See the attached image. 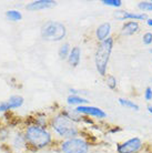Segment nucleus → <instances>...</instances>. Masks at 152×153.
<instances>
[{
  "mask_svg": "<svg viewBox=\"0 0 152 153\" xmlns=\"http://www.w3.org/2000/svg\"><path fill=\"white\" fill-rule=\"evenodd\" d=\"M81 48L79 46H75L71 48V51L69 53V57L67 59L69 65L71 68H77L78 65H80V61H81Z\"/></svg>",
  "mask_w": 152,
  "mask_h": 153,
  "instance_id": "nucleus-13",
  "label": "nucleus"
},
{
  "mask_svg": "<svg viewBox=\"0 0 152 153\" xmlns=\"http://www.w3.org/2000/svg\"><path fill=\"white\" fill-rule=\"evenodd\" d=\"M145 23H147V26H148V27L152 28V18H150V17H149L148 19H147V21H145Z\"/></svg>",
  "mask_w": 152,
  "mask_h": 153,
  "instance_id": "nucleus-26",
  "label": "nucleus"
},
{
  "mask_svg": "<svg viewBox=\"0 0 152 153\" xmlns=\"http://www.w3.org/2000/svg\"><path fill=\"white\" fill-rule=\"evenodd\" d=\"M118 102H119V104H120L121 107L126 108V109H128V110H131V111L138 112L139 110H140L139 104L136 103L134 101H132V100H130V99H126V98H119Z\"/></svg>",
  "mask_w": 152,
  "mask_h": 153,
  "instance_id": "nucleus-16",
  "label": "nucleus"
},
{
  "mask_svg": "<svg viewBox=\"0 0 152 153\" xmlns=\"http://www.w3.org/2000/svg\"><path fill=\"white\" fill-rule=\"evenodd\" d=\"M10 141V150L13 153H26L29 150L28 142L26 140L23 131H17L9 139Z\"/></svg>",
  "mask_w": 152,
  "mask_h": 153,
  "instance_id": "nucleus-7",
  "label": "nucleus"
},
{
  "mask_svg": "<svg viewBox=\"0 0 152 153\" xmlns=\"http://www.w3.org/2000/svg\"><path fill=\"white\" fill-rule=\"evenodd\" d=\"M149 52H150V53L152 54V48H150V49H149Z\"/></svg>",
  "mask_w": 152,
  "mask_h": 153,
  "instance_id": "nucleus-29",
  "label": "nucleus"
},
{
  "mask_svg": "<svg viewBox=\"0 0 152 153\" xmlns=\"http://www.w3.org/2000/svg\"><path fill=\"white\" fill-rule=\"evenodd\" d=\"M143 98H145V101L151 102L152 101V87H147V88L145 89V92H143Z\"/></svg>",
  "mask_w": 152,
  "mask_h": 153,
  "instance_id": "nucleus-25",
  "label": "nucleus"
},
{
  "mask_svg": "<svg viewBox=\"0 0 152 153\" xmlns=\"http://www.w3.org/2000/svg\"><path fill=\"white\" fill-rule=\"evenodd\" d=\"M40 35L41 38L46 41L59 42L66 38L67 28L60 21H48L45 25H42Z\"/></svg>",
  "mask_w": 152,
  "mask_h": 153,
  "instance_id": "nucleus-4",
  "label": "nucleus"
},
{
  "mask_svg": "<svg viewBox=\"0 0 152 153\" xmlns=\"http://www.w3.org/2000/svg\"><path fill=\"white\" fill-rule=\"evenodd\" d=\"M75 111L80 115H83V117H89V118H95L97 120H103L108 117L107 112L104 110H102L101 108L93 107L90 104L87 105H80V107L75 108Z\"/></svg>",
  "mask_w": 152,
  "mask_h": 153,
  "instance_id": "nucleus-9",
  "label": "nucleus"
},
{
  "mask_svg": "<svg viewBox=\"0 0 152 153\" xmlns=\"http://www.w3.org/2000/svg\"><path fill=\"white\" fill-rule=\"evenodd\" d=\"M23 102H25L23 97L19 96V94H13V96H11L7 100V103H8V105H9V109H10V110H15V109L21 108Z\"/></svg>",
  "mask_w": 152,
  "mask_h": 153,
  "instance_id": "nucleus-15",
  "label": "nucleus"
},
{
  "mask_svg": "<svg viewBox=\"0 0 152 153\" xmlns=\"http://www.w3.org/2000/svg\"><path fill=\"white\" fill-rule=\"evenodd\" d=\"M142 43L145 46H150L152 45V31H145L142 35Z\"/></svg>",
  "mask_w": 152,
  "mask_h": 153,
  "instance_id": "nucleus-24",
  "label": "nucleus"
},
{
  "mask_svg": "<svg viewBox=\"0 0 152 153\" xmlns=\"http://www.w3.org/2000/svg\"><path fill=\"white\" fill-rule=\"evenodd\" d=\"M26 140L28 142L29 149H32L34 151L43 150L49 148L53 142V137L51 131L48 128L39 126L37 124L29 123L26 126L23 130Z\"/></svg>",
  "mask_w": 152,
  "mask_h": 153,
  "instance_id": "nucleus-2",
  "label": "nucleus"
},
{
  "mask_svg": "<svg viewBox=\"0 0 152 153\" xmlns=\"http://www.w3.org/2000/svg\"><path fill=\"white\" fill-rule=\"evenodd\" d=\"M0 150H1V146H0Z\"/></svg>",
  "mask_w": 152,
  "mask_h": 153,
  "instance_id": "nucleus-30",
  "label": "nucleus"
},
{
  "mask_svg": "<svg viewBox=\"0 0 152 153\" xmlns=\"http://www.w3.org/2000/svg\"><path fill=\"white\" fill-rule=\"evenodd\" d=\"M26 153H30V152H26Z\"/></svg>",
  "mask_w": 152,
  "mask_h": 153,
  "instance_id": "nucleus-32",
  "label": "nucleus"
},
{
  "mask_svg": "<svg viewBox=\"0 0 152 153\" xmlns=\"http://www.w3.org/2000/svg\"><path fill=\"white\" fill-rule=\"evenodd\" d=\"M111 32H112V25L109 21L99 25L95 31V36L97 41L102 42L104 40H107L108 38H110Z\"/></svg>",
  "mask_w": 152,
  "mask_h": 153,
  "instance_id": "nucleus-11",
  "label": "nucleus"
},
{
  "mask_svg": "<svg viewBox=\"0 0 152 153\" xmlns=\"http://www.w3.org/2000/svg\"><path fill=\"white\" fill-rule=\"evenodd\" d=\"M90 103V101L82 96L78 94H69L67 97V104L70 107H80V105H87Z\"/></svg>",
  "mask_w": 152,
  "mask_h": 153,
  "instance_id": "nucleus-14",
  "label": "nucleus"
},
{
  "mask_svg": "<svg viewBox=\"0 0 152 153\" xmlns=\"http://www.w3.org/2000/svg\"><path fill=\"white\" fill-rule=\"evenodd\" d=\"M11 137V132L8 126H0V143H4Z\"/></svg>",
  "mask_w": 152,
  "mask_h": 153,
  "instance_id": "nucleus-22",
  "label": "nucleus"
},
{
  "mask_svg": "<svg viewBox=\"0 0 152 153\" xmlns=\"http://www.w3.org/2000/svg\"><path fill=\"white\" fill-rule=\"evenodd\" d=\"M49 128L61 140L72 139L81 135L78 123L71 118L69 110H61L49 120Z\"/></svg>",
  "mask_w": 152,
  "mask_h": 153,
  "instance_id": "nucleus-1",
  "label": "nucleus"
},
{
  "mask_svg": "<svg viewBox=\"0 0 152 153\" xmlns=\"http://www.w3.org/2000/svg\"><path fill=\"white\" fill-rule=\"evenodd\" d=\"M138 10L140 12H143V13H147L148 12H152V1H139L137 4Z\"/></svg>",
  "mask_w": 152,
  "mask_h": 153,
  "instance_id": "nucleus-20",
  "label": "nucleus"
},
{
  "mask_svg": "<svg viewBox=\"0 0 152 153\" xmlns=\"http://www.w3.org/2000/svg\"><path fill=\"white\" fill-rule=\"evenodd\" d=\"M147 109H148V112L150 113V114L152 115V104H149L148 107H147Z\"/></svg>",
  "mask_w": 152,
  "mask_h": 153,
  "instance_id": "nucleus-28",
  "label": "nucleus"
},
{
  "mask_svg": "<svg viewBox=\"0 0 152 153\" xmlns=\"http://www.w3.org/2000/svg\"><path fill=\"white\" fill-rule=\"evenodd\" d=\"M71 48L72 47L70 46V43L68 42H63L60 46L59 50H58V56H59V59L60 60H67L69 57V53L71 51Z\"/></svg>",
  "mask_w": 152,
  "mask_h": 153,
  "instance_id": "nucleus-17",
  "label": "nucleus"
},
{
  "mask_svg": "<svg viewBox=\"0 0 152 153\" xmlns=\"http://www.w3.org/2000/svg\"><path fill=\"white\" fill-rule=\"evenodd\" d=\"M114 46V39L108 38L102 42H98L95 52V65L97 72L104 78L108 74V67Z\"/></svg>",
  "mask_w": 152,
  "mask_h": 153,
  "instance_id": "nucleus-3",
  "label": "nucleus"
},
{
  "mask_svg": "<svg viewBox=\"0 0 152 153\" xmlns=\"http://www.w3.org/2000/svg\"><path fill=\"white\" fill-rule=\"evenodd\" d=\"M101 4H104V6H108V7L115 8L118 10L122 7L123 2H122V0H102Z\"/></svg>",
  "mask_w": 152,
  "mask_h": 153,
  "instance_id": "nucleus-23",
  "label": "nucleus"
},
{
  "mask_svg": "<svg viewBox=\"0 0 152 153\" xmlns=\"http://www.w3.org/2000/svg\"><path fill=\"white\" fill-rule=\"evenodd\" d=\"M113 18L117 19L118 21H147L149 16L143 12H133L128 11V10H115L113 12Z\"/></svg>",
  "mask_w": 152,
  "mask_h": 153,
  "instance_id": "nucleus-8",
  "label": "nucleus"
},
{
  "mask_svg": "<svg viewBox=\"0 0 152 153\" xmlns=\"http://www.w3.org/2000/svg\"><path fill=\"white\" fill-rule=\"evenodd\" d=\"M151 83H152V79H151Z\"/></svg>",
  "mask_w": 152,
  "mask_h": 153,
  "instance_id": "nucleus-31",
  "label": "nucleus"
},
{
  "mask_svg": "<svg viewBox=\"0 0 152 153\" xmlns=\"http://www.w3.org/2000/svg\"><path fill=\"white\" fill-rule=\"evenodd\" d=\"M145 148V143L138 137L130 138L126 141L118 143L115 146L117 153H141Z\"/></svg>",
  "mask_w": 152,
  "mask_h": 153,
  "instance_id": "nucleus-6",
  "label": "nucleus"
},
{
  "mask_svg": "<svg viewBox=\"0 0 152 153\" xmlns=\"http://www.w3.org/2000/svg\"><path fill=\"white\" fill-rule=\"evenodd\" d=\"M104 79H106V84L107 87L110 89V90H115L117 87H118V80H117V78L112 74H107L104 76Z\"/></svg>",
  "mask_w": 152,
  "mask_h": 153,
  "instance_id": "nucleus-21",
  "label": "nucleus"
},
{
  "mask_svg": "<svg viewBox=\"0 0 152 153\" xmlns=\"http://www.w3.org/2000/svg\"><path fill=\"white\" fill-rule=\"evenodd\" d=\"M0 153H13V152H12L11 150H10V148H8V149H4Z\"/></svg>",
  "mask_w": 152,
  "mask_h": 153,
  "instance_id": "nucleus-27",
  "label": "nucleus"
},
{
  "mask_svg": "<svg viewBox=\"0 0 152 153\" xmlns=\"http://www.w3.org/2000/svg\"><path fill=\"white\" fill-rule=\"evenodd\" d=\"M140 29V23L138 21H126L122 23L120 32L123 37H130V36L137 35Z\"/></svg>",
  "mask_w": 152,
  "mask_h": 153,
  "instance_id": "nucleus-12",
  "label": "nucleus"
},
{
  "mask_svg": "<svg viewBox=\"0 0 152 153\" xmlns=\"http://www.w3.org/2000/svg\"><path fill=\"white\" fill-rule=\"evenodd\" d=\"M91 144L84 137H77L72 139L61 140L59 150L61 153H89Z\"/></svg>",
  "mask_w": 152,
  "mask_h": 153,
  "instance_id": "nucleus-5",
  "label": "nucleus"
},
{
  "mask_svg": "<svg viewBox=\"0 0 152 153\" xmlns=\"http://www.w3.org/2000/svg\"><path fill=\"white\" fill-rule=\"evenodd\" d=\"M49 120L50 119H47L46 114H43V113H38V114H36V117L34 118L31 124H37V126H39L48 128V126H49Z\"/></svg>",
  "mask_w": 152,
  "mask_h": 153,
  "instance_id": "nucleus-18",
  "label": "nucleus"
},
{
  "mask_svg": "<svg viewBox=\"0 0 152 153\" xmlns=\"http://www.w3.org/2000/svg\"><path fill=\"white\" fill-rule=\"evenodd\" d=\"M6 18L10 21H13V22H18L22 19V13L19 10H16V9H11V10H8L6 12Z\"/></svg>",
  "mask_w": 152,
  "mask_h": 153,
  "instance_id": "nucleus-19",
  "label": "nucleus"
},
{
  "mask_svg": "<svg viewBox=\"0 0 152 153\" xmlns=\"http://www.w3.org/2000/svg\"><path fill=\"white\" fill-rule=\"evenodd\" d=\"M57 1L54 0H34L26 6V9L29 11H40L45 9H50L57 6Z\"/></svg>",
  "mask_w": 152,
  "mask_h": 153,
  "instance_id": "nucleus-10",
  "label": "nucleus"
}]
</instances>
